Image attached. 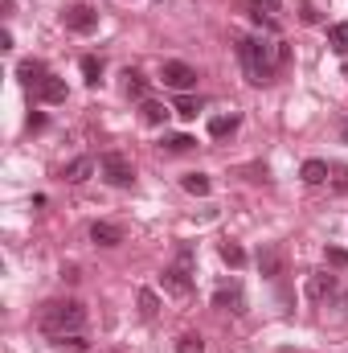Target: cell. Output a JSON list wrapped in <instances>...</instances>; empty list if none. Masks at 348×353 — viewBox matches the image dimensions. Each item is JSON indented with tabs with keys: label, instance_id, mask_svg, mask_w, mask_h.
<instances>
[{
	"label": "cell",
	"instance_id": "obj_1",
	"mask_svg": "<svg viewBox=\"0 0 348 353\" xmlns=\"http://www.w3.org/2000/svg\"><path fill=\"white\" fill-rule=\"evenodd\" d=\"M238 58H242L250 83H266V79L274 74V66L287 58V50L274 46V41H262V37H242V41H238Z\"/></svg>",
	"mask_w": 348,
	"mask_h": 353
},
{
	"label": "cell",
	"instance_id": "obj_2",
	"mask_svg": "<svg viewBox=\"0 0 348 353\" xmlns=\"http://www.w3.org/2000/svg\"><path fill=\"white\" fill-rule=\"evenodd\" d=\"M37 325L45 337H66V333H83L87 325V308L78 300H50L41 312H37Z\"/></svg>",
	"mask_w": 348,
	"mask_h": 353
},
{
	"label": "cell",
	"instance_id": "obj_3",
	"mask_svg": "<svg viewBox=\"0 0 348 353\" xmlns=\"http://www.w3.org/2000/svg\"><path fill=\"white\" fill-rule=\"evenodd\" d=\"M164 288L173 296H188L193 292V247H176V259L164 267Z\"/></svg>",
	"mask_w": 348,
	"mask_h": 353
},
{
	"label": "cell",
	"instance_id": "obj_4",
	"mask_svg": "<svg viewBox=\"0 0 348 353\" xmlns=\"http://www.w3.org/2000/svg\"><path fill=\"white\" fill-rule=\"evenodd\" d=\"M98 173H102L107 185H115V189H127L135 181V169H131V161L123 152H102L98 157Z\"/></svg>",
	"mask_w": 348,
	"mask_h": 353
},
{
	"label": "cell",
	"instance_id": "obj_5",
	"mask_svg": "<svg viewBox=\"0 0 348 353\" xmlns=\"http://www.w3.org/2000/svg\"><path fill=\"white\" fill-rule=\"evenodd\" d=\"M160 79H164V87L180 90V94H188V90L197 87V70L188 62H164L160 66Z\"/></svg>",
	"mask_w": 348,
	"mask_h": 353
},
{
	"label": "cell",
	"instance_id": "obj_6",
	"mask_svg": "<svg viewBox=\"0 0 348 353\" xmlns=\"http://www.w3.org/2000/svg\"><path fill=\"white\" fill-rule=\"evenodd\" d=\"M62 25H66L70 33H94V29H98V12H94L90 4H74V8L62 12Z\"/></svg>",
	"mask_w": 348,
	"mask_h": 353
},
{
	"label": "cell",
	"instance_id": "obj_7",
	"mask_svg": "<svg viewBox=\"0 0 348 353\" xmlns=\"http://www.w3.org/2000/svg\"><path fill=\"white\" fill-rule=\"evenodd\" d=\"M17 79H21L25 87L37 90L41 83H45V79H50V66H45V62H37V58H25V62L17 66Z\"/></svg>",
	"mask_w": 348,
	"mask_h": 353
},
{
	"label": "cell",
	"instance_id": "obj_8",
	"mask_svg": "<svg viewBox=\"0 0 348 353\" xmlns=\"http://www.w3.org/2000/svg\"><path fill=\"white\" fill-rule=\"evenodd\" d=\"M259 271L266 275V279H279V275L287 271L283 251H279V247H262V251H259Z\"/></svg>",
	"mask_w": 348,
	"mask_h": 353
},
{
	"label": "cell",
	"instance_id": "obj_9",
	"mask_svg": "<svg viewBox=\"0 0 348 353\" xmlns=\"http://www.w3.org/2000/svg\"><path fill=\"white\" fill-rule=\"evenodd\" d=\"M90 243H98V247H119V243H123V226H115V222H94V226H90Z\"/></svg>",
	"mask_w": 348,
	"mask_h": 353
},
{
	"label": "cell",
	"instance_id": "obj_10",
	"mask_svg": "<svg viewBox=\"0 0 348 353\" xmlns=\"http://www.w3.org/2000/svg\"><path fill=\"white\" fill-rule=\"evenodd\" d=\"M303 292H307V300H324V296H332V292H336V279H332L328 271H316V275H307Z\"/></svg>",
	"mask_w": 348,
	"mask_h": 353
},
{
	"label": "cell",
	"instance_id": "obj_11",
	"mask_svg": "<svg viewBox=\"0 0 348 353\" xmlns=\"http://www.w3.org/2000/svg\"><path fill=\"white\" fill-rule=\"evenodd\" d=\"M213 308H221V312H246L242 288H217V296H213Z\"/></svg>",
	"mask_w": 348,
	"mask_h": 353
},
{
	"label": "cell",
	"instance_id": "obj_12",
	"mask_svg": "<svg viewBox=\"0 0 348 353\" xmlns=\"http://www.w3.org/2000/svg\"><path fill=\"white\" fill-rule=\"evenodd\" d=\"M33 94H37V99H41V103H66V83H62V79H54V74H50V79H45V83H41V87L33 90Z\"/></svg>",
	"mask_w": 348,
	"mask_h": 353
},
{
	"label": "cell",
	"instance_id": "obj_13",
	"mask_svg": "<svg viewBox=\"0 0 348 353\" xmlns=\"http://www.w3.org/2000/svg\"><path fill=\"white\" fill-rule=\"evenodd\" d=\"M90 173H94V161H90V157H74V161H70V165L62 169V176H66L70 185H78V181H87Z\"/></svg>",
	"mask_w": 348,
	"mask_h": 353
},
{
	"label": "cell",
	"instance_id": "obj_14",
	"mask_svg": "<svg viewBox=\"0 0 348 353\" xmlns=\"http://www.w3.org/2000/svg\"><path fill=\"white\" fill-rule=\"evenodd\" d=\"M180 185H184L193 197H209V189H213V181H209L205 173H184L180 176Z\"/></svg>",
	"mask_w": 348,
	"mask_h": 353
},
{
	"label": "cell",
	"instance_id": "obj_15",
	"mask_svg": "<svg viewBox=\"0 0 348 353\" xmlns=\"http://www.w3.org/2000/svg\"><path fill=\"white\" fill-rule=\"evenodd\" d=\"M328 173H332V169H328L324 161H303V169H299V176H303L307 185H324V181H328Z\"/></svg>",
	"mask_w": 348,
	"mask_h": 353
},
{
	"label": "cell",
	"instance_id": "obj_16",
	"mask_svg": "<svg viewBox=\"0 0 348 353\" xmlns=\"http://www.w3.org/2000/svg\"><path fill=\"white\" fill-rule=\"evenodd\" d=\"M123 79H127V83H123V90H127V94H131V99H140V103H144V99H148V79H144V74H140V70H127V74H123Z\"/></svg>",
	"mask_w": 348,
	"mask_h": 353
},
{
	"label": "cell",
	"instance_id": "obj_17",
	"mask_svg": "<svg viewBox=\"0 0 348 353\" xmlns=\"http://www.w3.org/2000/svg\"><path fill=\"white\" fill-rule=\"evenodd\" d=\"M234 128H238V115H213V119H209V136H213V140L230 136Z\"/></svg>",
	"mask_w": 348,
	"mask_h": 353
},
{
	"label": "cell",
	"instance_id": "obj_18",
	"mask_svg": "<svg viewBox=\"0 0 348 353\" xmlns=\"http://www.w3.org/2000/svg\"><path fill=\"white\" fill-rule=\"evenodd\" d=\"M279 4H283V0H250V8H254V21L274 25V12H279Z\"/></svg>",
	"mask_w": 348,
	"mask_h": 353
},
{
	"label": "cell",
	"instance_id": "obj_19",
	"mask_svg": "<svg viewBox=\"0 0 348 353\" xmlns=\"http://www.w3.org/2000/svg\"><path fill=\"white\" fill-rule=\"evenodd\" d=\"M168 115H173V111H168L164 103H156V99H144V119H148V123H168Z\"/></svg>",
	"mask_w": 348,
	"mask_h": 353
},
{
	"label": "cell",
	"instance_id": "obj_20",
	"mask_svg": "<svg viewBox=\"0 0 348 353\" xmlns=\"http://www.w3.org/2000/svg\"><path fill=\"white\" fill-rule=\"evenodd\" d=\"M54 350H62V353H87V341H83V333H66V337H54Z\"/></svg>",
	"mask_w": 348,
	"mask_h": 353
},
{
	"label": "cell",
	"instance_id": "obj_21",
	"mask_svg": "<svg viewBox=\"0 0 348 353\" xmlns=\"http://www.w3.org/2000/svg\"><path fill=\"white\" fill-rule=\"evenodd\" d=\"M328 41H332V50L348 62V25H332V29H328Z\"/></svg>",
	"mask_w": 348,
	"mask_h": 353
},
{
	"label": "cell",
	"instance_id": "obj_22",
	"mask_svg": "<svg viewBox=\"0 0 348 353\" xmlns=\"http://www.w3.org/2000/svg\"><path fill=\"white\" fill-rule=\"evenodd\" d=\"M140 312H144L148 321H152V316L160 312V296H156L152 288H140Z\"/></svg>",
	"mask_w": 348,
	"mask_h": 353
},
{
	"label": "cell",
	"instance_id": "obj_23",
	"mask_svg": "<svg viewBox=\"0 0 348 353\" xmlns=\"http://www.w3.org/2000/svg\"><path fill=\"white\" fill-rule=\"evenodd\" d=\"M221 259L238 271V267H246V251H242L238 243H221Z\"/></svg>",
	"mask_w": 348,
	"mask_h": 353
},
{
	"label": "cell",
	"instance_id": "obj_24",
	"mask_svg": "<svg viewBox=\"0 0 348 353\" xmlns=\"http://www.w3.org/2000/svg\"><path fill=\"white\" fill-rule=\"evenodd\" d=\"M176 353H205V341L193 337V333H184V337H176Z\"/></svg>",
	"mask_w": 348,
	"mask_h": 353
},
{
	"label": "cell",
	"instance_id": "obj_25",
	"mask_svg": "<svg viewBox=\"0 0 348 353\" xmlns=\"http://www.w3.org/2000/svg\"><path fill=\"white\" fill-rule=\"evenodd\" d=\"M197 111H201V103H197V99H188V94H184V99H176V115H180V119H197Z\"/></svg>",
	"mask_w": 348,
	"mask_h": 353
},
{
	"label": "cell",
	"instance_id": "obj_26",
	"mask_svg": "<svg viewBox=\"0 0 348 353\" xmlns=\"http://www.w3.org/2000/svg\"><path fill=\"white\" fill-rule=\"evenodd\" d=\"M98 74H102V62L98 58H83V79H87L90 87L98 83Z\"/></svg>",
	"mask_w": 348,
	"mask_h": 353
},
{
	"label": "cell",
	"instance_id": "obj_27",
	"mask_svg": "<svg viewBox=\"0 0 348 353\" xmlns=\"http://www.w3.org/2000/svg\"><path fill=\"white\" fill-rule=\"evenodd\" d=\"M193 144H197L193 136H168V140H164V148H168V152H188Z\"/></svg>",
	"mask_w": 348,
	"mask_h": 353
},
{
	"label": "cell",
	"instance_id": "obj_28",
	"mask_svg": "<svg viewBox=\"0 0 348 353\" xmlns=\"http://www.w3.org/2000/svg\"><path fill=\"white\" fill-rule=\"evenodd\" d=\"M324 255H328V263L332 267H348V251H340V247H328Z\"/></svg>",
	"mask_w": 348,
	"mask_h": 353
},
{
	"label": "cell",
	"instance_id": "obj_29",
	"mask_svg": "<svg viewBox=\"0 0 348 353\" xmlns=\"http://www.w3.org/2000/svg\"><path fill=\"white\" fill-rule=\"evenodd\" d=\"M340 140H345V144H348V119H345V123H340Z\"/></svg>",
	"mask_w": 348,
	"mask_h": 353
}]
</instances>
